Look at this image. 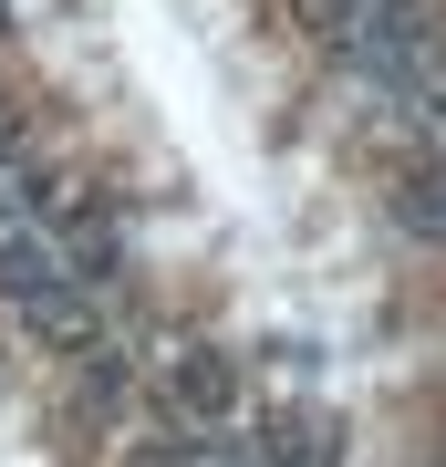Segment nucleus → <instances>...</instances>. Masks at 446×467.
I'll return each mask as SVG.
<instances>
[{
	"mask_svg": "<svg viewBox=\"0 0 446 467\" xmlns=\"http://www.w3.org/2000/svg\"><path fill=\"white\" fill-rule=\"evenodd\" d=\"M0 187L260 467H446V115L384 0H0Z\"/></svg>",
	"mask_w": 446,
	"mask_h": 467,
	"instance_id": "f257e3e1",
	"label": "nucleus"
},
{
	"mask_svg": "<svg viewBox=\"0 0 446 467\" xmlns=\"http://www.w3.org/2000/svg\"><path fill=\"white\" fill-rule=\"evenodd\" d=\"M0 467H260L115 333L0 187Z\"/></svg>",
	"mask_w": 446,
	"mask_h": 467,
	"instance_id": "f03ea898",
	"label": "nucleus"
},
{
	"mask_svg": "<svg viewBox=\"0 0 446 467\" xmlns=\"http://www.w3.org/2000/svg\"><path fill=\"white\" fill-rule=\"evenodd\" d=\"M384 21H395L415 84H426V94H436V115H446V0H384Z\"/></svg>",
	"mask_w": 446,
	"mask_h": 467,
	"instance_id": "7ed1b4c3",
	"label": "nucleus"
}]
</instances>
